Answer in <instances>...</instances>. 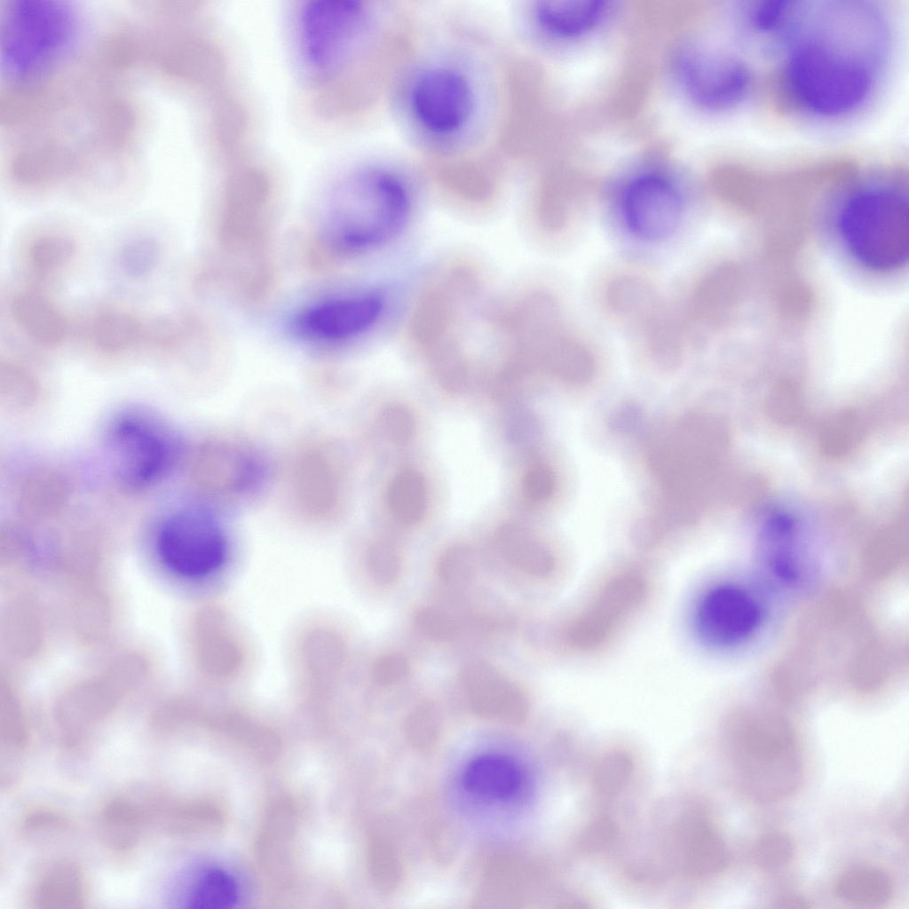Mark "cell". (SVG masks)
I'll list each match as a JSON object with an SVG mask.
<instances>
[{
    "instance_id": "obj_25",
    "label": "cell",
    "mask_w": 909,
    "mask_h": 909,
    "mask_svg": "<svg viewBox=\"0 0 909 909\" xmlns=\"http://www.w3.org/2000/svg\"><path fill=\"white\" fill-rule=\"evenodd\" d=\"M497 542L502 556L524 572L542 574L550 566L547 551L521 527H504L498 534Z\"/></svg>"
},
{
    "instance_id": "obj_22",
    "label": "cell",
    "mask_w": 909,
    "mask_h": 909,
    "mask_svg": "<svg viewBox=\"0 0 909 909\" xmlns=\"http://www.w3.org/2000/svg\"><path fill=\"white\" fill-rule=\"evenodd\" d=\"M462 678L472 703L481 710L515 713L524 706L518 688L489 663H470L463 669Z\"/></svg>"
},
{
    "instance_id": "obj_9",
    "label": "cell",
    "mask_w": 909,
    "mask_h": 909,
    "mask_svg": "<svg viewBox=\"0 0 909 909\" xmlns=\"http://www.w3.org/2000/svg\"><path fill=\"white\" fill-rule=\"evenodd\" d=\"M107 447L121 481L139 487L154 482L170 468L175 445L169 433L146 418L128 416L107 434Z\"/></svg>"
},
{
    "instance_id": "obj_34",
    "label": "cell",
    "mask_w": 909,
    "mask_h": 909,
    "mask_svg": "<svg viewBox=\"0 0 909 909\" xmlns=\"http://www.w3.org/2000/svg\"><path fill=\"white\" fill-rule=\"evenodd\" d=\"M409 672V664L406 656L400 652L383 654L375 661L373 668L375 682L382 686H389L404 680Z\"/></svg>"
},
{
    "instance_id": "obj_26",
    "label": "cell",
    "mask_w": 909,
    "mask_h": 909,
    "mask_svg": "<svg viewBox=\"0 0 909 909\" xmlns=\"http://www.w3.org/2000/svg\"><path fill=\"white\" fill-rule=\"evenodd\" d=\"M548 366L558 377L573 384L587 383L595 369L593 357L587 348L566 336L556 344Z\"/></svg>"
},
{
    "instance_id": "obj_33",
    "label": "cell",
    "mask_w": 909,
    "mask_h": 909,
    "mask_svg": "<svg viewBox=\"0 0 909 909\" xmlns=\"http://www.w3.org/2000/svg\"><path fill=\"white\" fill-rule=\"evenodd\" d=\"M368 561L370 571L379 583L390 584L398 578L400 558L396 549L391 544H375L370 550Z\"/></svg>"
},
{
    "instance_id": "obj_27",
    "label": "cell",
    "mask_w": 909,
    "mask_h": 909,
    "mask_svg": "<svg viewBox=\"0 0 909 909\" xmlns=\"http://www.w3.org/2000/svg\"><path fill=\"white\" fill-rule=\"evenodd\" d=\"M608 290V299L615 310L627 314L644 313L653 303L649 287L634 278L616 280Z\"/></svg>"
},
{
    "instance_id": "obj_16",
    "label": "cell",
    "mask_w": 909,
    "mask_h": 909,
    "mask_svg": "<svg viewBox=\"0 0 909 909\" xmlns=\"http://www.w3.org/2000/svg\"><path fill=\"white\" fill-rule=\"evenodd\" d=\"M290 476L293 497L305 515L328 518L341 511L345 474L333 447H307L294 462Z\"/></svg>"
},
{
    "instance_id": "obj_2",
    "label": "cell",
    "mask_w": 909,
    "mask_h": 909,
    "mask_svg": "<svg viewBox=\"0 0 909 909\" xmlns=\"http://www.w3.org/2000/svg\"><path fill=\"white\" fill-rule=\"evenodd\" d=\"M409 210L408 190L397 174L382 168L352 170L329 194L320 242L333 257L369 250L393 238Z\"/></svg>"
},
{
    "instance_id": "obj_14",
    "label": "cell",
    "mask_w": 909,
    "mask_h": 909,
    "mask_svg": "<svg viewBox=\"0 0 909 909\" xmlns=\"http://www.w3.org/2000/svg\"><path fill=\"white\" fill-rule=\"evenodd\" d=\"M763 620L762 608L749 591L732 583L708 589L694 613L700 640L714 648H728L748 639Z\"/></svg>"
},
{
    "instance_id": "obj_5",
    "label": "cell",
    "mask_w": 909,
    "mask_h": 909,
    "mask_svg": "<svg viewBox=\"0 0 909 909\" xmlns=\"http://www.w3.org/2000/svg\"><path fill=\"white\" fill-rule=\"evenodd\" d=\"M369 24L357 0H310L300 10L296 36L303 63L313 75L330 79L354 58Z\"/></svg>"
},
{
    "instance_id": "obj_8",
    "label": "cell",
    "mask_w": 909,
    "mask_h": 909,
    "mask_svg": "<svg viewBox=\"0 0 909 909\" xmlns=\"http://www.w3.org/2000/svg\"><path fill=\"white\" fill-rule=\"evenodd\" d=\"M676 67L690 98L709 110L738 105L751 86L752 74L747 64L720 48L689 44L678 54Z\"/></svg>"
},
{
    "instance_id": "obj_35",
    "label": "cell",
    "mask_w": 909,
    "mask_h": 909,
    "mask_svg": "<svg viewBox=\"0 0 909 909\" xmlns=\"http://www.w3.org/2000/svg\"><path fill=\"white\" fill-rule=\"evenodd\" d=\"M408 414L405 413L404 410L399 408L390 409L386 413L384 417V424L389 428L390 432L398 437V439H404L405 434L408 433L411 426V420Z\"/></svg>"
},
{
    "instance_id": "obj_12",
    "label": "cell",
    "mask_w": 909,
    "mask_h": 909,
    "mask_svg": "<svg viewBox=\"0 0 909 909\" xmlns=\"http://www.w3.org/2000/svg\"><path fill=\"white\" fill-rule=\"evenodd\" d=\"M167 233L150 223L120 230L106 251L109 281L122 296L139 293L158 281L167 268Z\"/></svg>"
},
{
    "instance_id": "obj_21",
    "label": "cell",
    "mask_w": 909,
    "mask_h": 909,
    "mask_svg": "<svg viewBox=\"0 0 909 909\" xmlns=\"http://www.w3.org/2000/svg\"><path fill=\"white\" fill-rule=\"evenodd\" d=\"M463 785L470 793L491 799H507L517 794L523 774L510 757L486 754L470 761L463 772Z\"/></svg>"
},
{
    "instance_id": "obj_19",
    "label": "cell",
    "mask_w": 909,
    "mask_h": 909,
    "mask_svg": "<svg viewBox=\"0 0 909 909\" xmlns=\"http://www.w3.org/2000/svg\"><path fill=\"white\" fill-rule=\"evenodd\" d=\"M758 553L767 573L783 585L801 587L810 579L812 565L801 548L794 521L786 516L769 518L760 534Z\"/></svg>"
},
{
    "instance_id": "obj_7",
    "label": "cell",
    "mask_w": 909,
    "mask_h": 909,
    "mask_svg": "<svg viewBox=\"0 0 909 909\" xmlns=\"http://www.w3.org/2000/svg\"><path fill=\"white\" fill-rule=\"evenodd\" d=\"M157 549L168 568L188 580H204L221 572L230 553L222 526L199 509L181 510L165 519L157 534Z\"/></svg>"
},
{
    "instance_id": "obj_17",
    "label": "cell",
    "mask_w": 909,
    "mask_h": 909,
    "mask_svg": "<svg viewBox=\"0 0 909 909\" xmlns=\"http://www.w3.org/2000/svg\"><path fill=\"white\" fill-rule=\"evenodd\" d=\"M383 306V298L375 293L330 298L299 311L291 320V328L309 341L346 340L369 329L380 317Z\"/></svg>"
},
{
    "instance_id": "obj_32",
    "label": "cell",
    "mask_w": 909,
    "mask_h": 909,
    "mask_svg": "<svg viewBox=\"0 0 909 909\" xmlns=\"http://www.w3.org/2000/svg\"><path fill=\"white\" fill-rule=\"evenodd\" d=\"M414 620L419 632L432 641H447L456 633L457 628L451 617L434 607L418 609Z\"/></svg>"
},
{
    "instance_id": "obj_18",
    "label": "cell",
    "mask_w": 909,
    "mask_h": 909,
    "mask_svg": "<svg viewBox=\"0 0 909 909\" xmlns=\"http://www.w3.org/2000/svg\"><path fill=\"white\" fill-rule=\"evenodd\" d=\"M202 476L209 490L220 499H237L257 490L264 481L265 467L251 447L220 438L205 447Z\"/></svg>"
},
{
    "instance_id": "obj_20",
    "label": "cell",
    "mask_w": 909,
    "mask_h": 909,
    "mask_svg": "<svg viewBox=\"0 0 909 909\" xmlns=\"http://www.w3.org/2000/svg\"><path fill=\"white\" fill-rule=\"evenodd\" d=\"M608 8L605 0H542L535 4L534 16L548 34L568 38L594 28Z\"/></svg>"
},
{
    "instance_id": "obj_23",
    "label": "cell",
    "mask_w": 909,
    "mask_h": 909,
    "mask_svg": "<svg viewBox=\"0 0 909 909\" xmlns=\"http://www.w3.org/2000/svg\"><path fill=\"white\" fill-rule=\"evenodd\" d=\"M387 500L390 511L399 523L407 526L418 523L428 505L423 477L410 469L399 471L389 486Z\"/></svg>"
},
{
    "instance_id": "obj_3",
    "label": "cell",
    "mask_w": 909,
    "mask_h": 909,
    "mask_svg": "<svg viewBox=\"0 0 909 909\" xmlns=\"http://www.w3.org/2000/svg\"><path fill=\"white\" fill-rule=\"evenodd\" d=\"M838 220L843 244L862 265L889 272L907 260L908 201L898 185L864 184L848 197Z\"/></svg>"
},
{
    "instance_id": "obj_30",
    "label": "cell",
    "mask_w": 909,
    "mask_h": 909,
    "mask_svg": "<svg viewBox=\"0 0 909 909\" xmlns=\"http://www.w3.org/2000/svg\"><path fill=\"white\" fill-rule=\"evenodd\" d=\"M234 887L228 876L220 872H208L194 887L193 901L208 906H217L233 901Z\"/></svg>"
},
{
    "instance_id": "obj_10",
    "label": "cell",
    "mask_w": 909,
    "mask_h": 909,
    "mask_svg": "<svg viewBox=\"0 0 909 909\" xmlns=\"http://www.w3.org/2000/svg\"><path fill=\"white\" fill-rule=\"evenodd\" d=\"M154 314L123 296L95 299L75 310V341L104 353L151 348Z\"/></svg>"
},
{
    "instance_id": "obj_24",
    "label": "cell",
    "mask_w": 909,
    "mask_h": 909,
    "mask_svg": "<svg viewBox=\"0 0 909 909\" xmlns=\"http://www.w3.org/2000/svg\"><path fill=\"white\" fill-rule=\"evenodd\" d=\"M836 894L848 902L858 905H878L889 899L892 885L881 870L857 867L847 870L835 882Z\"/></svg>"
},
{
    "instance_id": "obj_29",
    "label": "cell",
    "mask_w": 909,
    "mask_h": 909,
    "mask_svg": "<svg viewBox=\"0 0 909 909\" xmlns=\"http://www.w3.org/2000/svg\"><path fill=\"white\" fill-rule=\"evenodd\" d=\"M793 852L791 840L782 833L763 835L753 848L755 860L760 866L769 868L784 866L791 859Z\"/></svg>"
},
{
    "instance_id": "obj_1",
    "label": "cell",
    "mask_w": 909,
    "mask_h": 909,
    "mask_svg": "<svg viewBox=\"0 0 909 909\" xmlns=\"http://www.w3.org/2000/svg\"><path fill=\"white\" fill-rule=\"evenodd\" d=\"M786 51L771 76L772 102L784 114L839 118L874 91L887 57L882 12L864 2H798L777 35Z\"/></svg>"
},
{
    "instance_id": "obj_11",
    "label": "cell",
    "mask_w": 909,
    "mask_h": 909,
    "mask_svg": "<svg viewBox=\"0 0 909 909\" xmlns=\"http://www.w3.org/2000/svg\"><path fill=\"white\" fill-rule=\"evenodd\" d=\"M2 316L14 341L54 348L75 341V311L67 309L56 294L15 281L7 287Z\"/></svg>"
},
{
    "instance_id": "obj_6",
    "label": "cell",
    "mask_w": 909,
    "mask_h": 909,
    "mask_svg": "<svg viewBox=\"0 0 909 909\" xmlns=\"http://www.w3.org/2000/svg\"><path fill=\"white\" fill-rule=\"evenodd\" d=\"M84 245L75 224L59 217L35 220L14 240L15 280L58 294L82 266Z\"/></svg>"
},
{
    "instance_id": "obj_13",
    "label": "cell",
    "mask_w": 909,
    "mask_h": 909,
    "mask_svg": "<svg viewBox=\"0 0 909 909\" xmlns=\"http://www.w3.org/2000/svg\"><path fill=\"white\" fill-rule=\"evenodd\" d=\"M410 105L418 123L439 136L457 132L474 107L471 84L459 70L433 67L422 72L410 91Z\"/></svg>"
},
{
    "instance_id": "obj_4",
    "label": "cell",
    "mask_w": 909,
    "mask_h": 909,
    "mask_svg": "<svg viewBox=\"0 0 909 909\" xmlns=\"http://www.w3.org/2000/svg\"><path fill=\"white\" fill-rule=\"evenodd\" d=\"M478 271L458 262L441 271L418 296L408 331L413 343L431 358L454 360L464 341L467 311L480 288Z\"/></svg>"
},
{
    "instance_id": "obj_15",
    "label": "cell",
    "mask_w": 909,
    "mask_h": 909,
    "mask_svg": "<svg viewBox=\"0 0 909 909\" xmlns=\"http://www.w3.org/2000/svg\"><path fill=\"white\" fill-rule=\"evenodd\" d=\"M622 213L628 228L651 241L670 236L683 215V199L669 178L655 172L635 177L622 194Z\"/></svg>"
},
{
    "instance_id": "obj_31",
    "label": "cell",
    "mask_w": 909,
    "mask_h": 909,
    "mask_svg": "<svg viewBox=\"0 0 909 909\" xmlns=\"http://www.w3.org/2000/svg\"><path fill=\"white\" fill-rule=\"evenodd\" d=\"M556 489V476L549 466L535 463L526 471L523 482L524 497L531 504L540 505L548 502Z\"/></svg>"
},
{
    "instance_id": "obj_28",
    "label": "cell",
    "mask_w": 909,
    "mask_h": 909,
    "mask_svg": "<svg viewBox=\"0 0 909 909\" xmlns=\"http://www.w3.org/2000/svg\"><path fill=\"white\" fill-rule=\"evenodd\" d=\"M474 560L470 551L462 546L448 549L439 558V576L450 585L461 586L474 575Z\"/></svg>"
}]
</instances>
